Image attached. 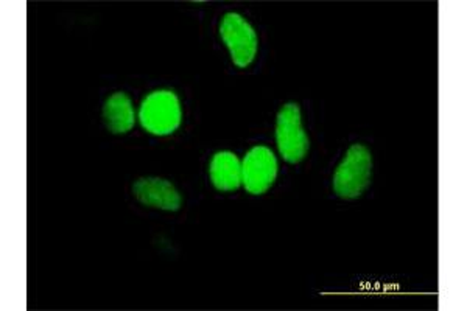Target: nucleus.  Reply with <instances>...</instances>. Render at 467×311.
<instances>
[{"label":"nucleus","mask_w":467,"mask_h":311,"mask_svg":"<svg viewBox=\"0 0 467 311\" xmlns=\"http://www.w3.org/2000/svg\"><path fill=\"white\" fill-rule=\"evenodd\" d=\"M372 158L368 148L354 145L348 150L343 162L334 176L337 195L345 200H356L371 182Z\"/></svg>","instance_id":"obj_1"},{"label":"nucleus","mask_w":467,"mask_h":311,"mask_svg":"<svg viewBox=\"0 0 467 311\" xmlns=\"http://www.w3.org/2000/svg\"><path fill=\"white\" fill-rule=\"evenodd\" d=\"M139 120L145 131L154 136H167L176 131L181 123L178 97L171 90H158L150 94L140 105Z\"/></svg>","instance_id":"obj_2"},{"label":"nucleus","mask_w":467,"mask_h":311,"mask_svg":"<svg viewBox=\"0 0 467 311\" xmlns=\"http://www.w3.org/2000/svg\"><path fill=\"white\" fill-rule=\"evenodd\" d=\"M276 140L279 153L288 164L301 162L308 153L310 142L301 125V109L296 103H288L277 114Z\"/></svg>","instance_id":"obj_3"},{"label":"nucleus","mask_w":467,"mask_h":311,"mask_svg":"<svg viewBox=\"0 0 467 311\" xmlns=\"http://www.w3.org/2000/svg\"><path fill=\"white\" fill-rule=\"evenodd\" d=\"M220 35L228 46L233 61L237 67H248L257 53V35L250 22L237 13H228L220 26Z\"/></svg>","instance_id":"obj_4"},{"label":"nucleus","mask_w":467,"mask_h":311,"mask_svg":"<svg viewBox=\"0 0 467 311\" xmlns=\"http://www.w3.org/2000/svg\"><path fill=\"white\" fill-rule=\"evenodd\" d=\"M277 159L270 148L254 147L246 154L242 164V182L251 195L265 193L275 184Z\"/></svg>","instance_id":"obj_5"},{"label":"nucleus","mask_w":467,"mask_h":311,"mask_svg":"<svg viewBox=\"0 0 467 311\" xmlns=\"http://www.w3.org/2000/svg\"><path fill=\"white\" fill-rule=\"evenodd\" d=\"M134 196L144 206L156 207L162 211L175 212L182 204L180 192L169 181L161 178H142L133 185Z\"/></svg>","instance_id":"obj_6"},{"label":"nucleus","mask_w":467,"mask_h":311,"mask_svg":"<svg viewBox=\"0 0 467 311\" xmlns=\"http://www.w3.org/2000/svg\"><path fill=\"white\" fill-rule=\"evenodd\" d=\"M209 174L218 191H237L242 184V164L231 151H222L213 156L209 165Z\"/></svg>","instance_id":"obj_7"},{"label":"nucleus","mask_w":467,"mask_h":311,"mask_svg":"<svg viewBox=\"0 0 467 311\" xmlns=\"http://www.w3.org/2000/svg\"><path fill=\"white\" fill-rule=\"evenodd\" d=\"M103 119H105L108 130L114 134H125V132L131 131L134 121H136L131 98L123 92H117L114 96L109 97L103 108Z\"/></svg>","instance_id":"obj_8"}]
</instances>
